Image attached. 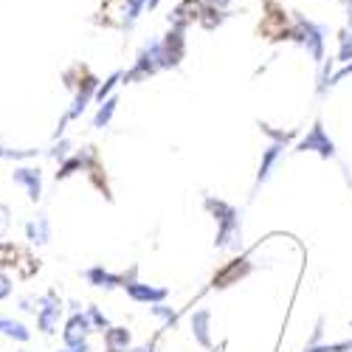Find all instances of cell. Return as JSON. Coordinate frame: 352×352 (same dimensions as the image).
<instances>
[{
	"label": "cell",
	"instance_id": "d590c367",
	"mask_svg": "<svg viewBox=\"0 0 352 352\" xmlns=\"http://www.w3.org/2000/svg\"><path fill=\"white\" fill-rule=\"evenodd\" d=\"M37 307H40V299L37 296H23L20 299V310L23 313H34L37 316Z\"/></svg>",
	"mask_w": 352,
	"mask_h": 352
},
{
	"label": "cell",
	"instance_id": "f546056e",
	"mask_svg": "<svg viewBox=\"0 0 352 352\" xmlns=\"http://www.w3.org/2000/svg\"><path fill=\"white\" fill-rule=\"evenodd\" d=\"M305 352H352V341H333V344H318Z\"/></svg>",
	"mask_w": 352,
	"mask_h": 352
},
{
	"label": "cell",
	"instance_id": "30bf717a",
	"mask_svg": "<svg viewBox=\"0 0 352 352\" xmlns=\"http://www.w3.org/2000/svg\"><path fill=\"white\" fill-rule=\"evenodd\" d=\"M161 51H164V71L178 68L186 56V32L169 28V32L161 37Z\"/></svg>",
	"mask_w": 352,
	"mask_h": 352
},
{
	"label": "cell",
	"instance_id": "3957f363",
	"mask_svg": "<svg viewBox=\"0 0 352 352\" xmlns=\"http://www.w3.org/2000/svg\"><path fill=\"white\" fill-rule=\"evenodd\" d=\"M287 40H293L296 45H302L307 54H310V60L316 63V65H321L327 60V28L324 25H318V23H313V20H307L305 14H293V20H290V37Z\"/></svg>",
	"mask_w": 352,
	"mask_h": 352
},
{
	"label": "cell",
	"instance_id": "ac0fdd59",
	"mask_svg": "<svg viewBox=\"0 0 352 352\" xmlns=\"http://www.w3.org/2000/svg\"><path fill=\"white\" fill-rule=\"evenodd\" d=\"M23 231H25V240L32 243V245H48L51 243V220H48V214H37V217H32L25 226H23Z\"/></svg>",
	"mask_w": 352,
	"mask_h": 352
},
{
	"label": "cell",
	"instance_id": "5bb4252c",
	"mask_svg": "<svg viewBox=\"0 0 352 352\" xmlns=\"http://www.w3.org/2000/svg\"><path fill=\"white\" fill-rule=\"evenodd\" d=\"M94 333V324H91V318H87V313H71L68 321H65V330H63V341L65 346H79L87 341V336Z\"/></svg>",
	"mask_w": 352,
	"mask_h": 352
},
{
	"label": "cell",
	"instance_id": "277c9868",
	"mask_svg": "<svg viewBox=\"0 0 352 352\" xmlns=\"http://www.w3.org/2000/svg\"><path fill=\"white\" fill-rule=\"evenodd\" d=\"M158 71H164V51H161V40H146L141 45V51L135 54V63L130 71H124L122 82L124 85H135V82H144L155 76Z\"/></svg>",
	"mask_w": 352,
	"mask_h": 352
},
{
	"label": "cell",
	"instance_id": "7c38bea8",
	"mask_svg": "<svg viewBox=\"0 0 352 352\" xmlns=\"http://www.w3.org/2000/svg\"><path fill=\"white\" fill-rule=\"evenodd\" d=\"M124 293H127L133 302H138V305H161V302L169 299V290H166V287H161V285H146V282H141V279L127 282V285H124Z\"/></svg>",
	"mask_w": 352,
	"mask_h": 352
},
{
	"label": "cell",
	"instance_id": "8fae6325",
	"mask_svg": "<svg viewBox=\"0 0 352 352\" xmlns=\"http://www.w3.org/2000/svg\"><path fill=\"white\" fill-rule=\"evenodd\" d=\"M96 158H99L96 146H82V150H76L71 158H65L60 166H56V172H54V181L60 184V181H68L71 175H76V172H87V166H91Z\"/></svg>",
	"mask_w": 352,
	"mask_h": 352
},
{
	"label": "cell",
	"instance_id": "8992f818",
	"mask_svg": "<svg viewBox=\"0 0 352 352\" xmlns=\"http://www.w3.org/2000/svg\"><path fill=\"white\" fill-rule=\"evenodd\" d=\"M251 274H254V262H251L248 256H234V259L223 262V265L214 271L209 287H212V290H226V287H231V285H240V282L248 279Z\"/></svg>",
	"mask_w": 352,
	"mask_h": 352
},
{
	"label": "cell",
	"instance_id": "cb8c5ba5",
	"mask_svg": "<svg viewBox=\"0 0 352 352\" xmlns=\"http://www.w3.org/2000/svg\"><path fill=\"white\" fill-rule=\"evenodd\" d=\"M150 313H153L155 318H161V321H164V330L178 327V310L169 307L166 302H161V305H150Z\"/></svg>",
	"mask_w": 352,
	"mask_h": 352
},
{
	"label": "cell",
	"instance_id": "ffe728a7",
	"mask_svg": "<svg viewBox=\"0 0 352 352\" xmlns=\"http://www.w3.org/2000/svg\"><path fill=\"white\" fill-rule=\"evenodd\" d=\"M133 344V336L127 327H110L104 330V352H127Z\"/></svg>",
	"mask_w": 352,
	"mask_h": 352
},
{
	"label": "cell",
	"instance_id": "7402d4cb",
	"mask_svg": "<svg viewBox=\"0 0 352 352\" xmlns=\"http://www.w3.org/2000/svg\"><path fill=\"white\" fill-rule=\"evenodd\" d=\"M228 17H231V12H228V9H217V6H209V3H206V6H203V14H200V20H197V23H200L203 28H206V32H214V28H217V25H223Z\"/></svg>",
	"mask_w": 352,
	"mask_h": 352
},
{
	"label": "cell",
	"instance_id": "b9f144b4",
	"mask_svg": "<svg viewBox=\"0 0 352 352\" xmlns=\"http://www.w3.org/2000/svg\"><path fill=\"white\" fill-rule=\"evenodd\" d=\"M23 352H28V349H23Z\"/></svg>",
	"mask_w": 352,
	"mask_h": 352
},
{
	"label": "cell",
	"instance_id": "8d00e7d4",
	"mask_svg": "<svg viewBox=\"0 0 352 352\" xmlns=\"http://www.w3.org/2000/svg\"><path fill=\"white\" fill-rule=\"evenodd\" d=\"M127 352H155V338L146 341V344H141V346H130Z\"/></svg>",
	"mask_w": 352,
	"mask_h": 352
},
{
	"label": "cell",
	"instance_id": "f1b7e54d",
	"mask_svg": "<svg viewBox=\"0 0 352 352\" xmlns=\"http://www.w3.org/2000/svg\"><path fill=\"white\" fill-rule=\"evenodd\" d=\"M259 130L265 133L271 141H279V144H290L293 138H296V133H293V130H274L271 124H259Z\"/></svg>",
	"mask_w": 352,
	"mask_h": 352
},
{
	"label": "cell",
	"instance_id": "836d02e7",
	"mask_svg": "<svg viewBox=\"0 0 352 352\" xmlns=\"http://www.w3.org/2000/svg\"><path fill=\"white\" fill-rule=\"evenodd\" d=\"M9 226H12V209L6 206V203H0V237L9 231Z\"/></svg>",
	"mask_w": 352,
	"mask_h": 352
},
{
	"label": "cell",
	"instance_id": "4316f807",
	"mask_svg": "<svg viewBox=\"0 0 352 352\" xmlns=\"http://www.w3.org/2000/svg\"><path fill=\"white\" fill-rule=\"evenodd\" d=\"M45 155L51 158V161H56V164H63L65 158H71L74 155V150H71V141L63 135V138H56L54 144H51V150H45Z\"/></svg>",
	"mask_w": 352,
	"mask_h": 352
},
{
	"label": "cell",
	"instance_id": "74e56055",
	"mask_svg": "<svg viewBox=\"0 0 352 352\" xmlns=\"http://www.w3.org/2000/svg\"><path fill=\"white\" fill-rule=\"evenodd\" d=\"M60 352H91V344L85 341V344H79V346H63Z\"/></svg>",
	"mask_w": 352,
	"mask_h": 352
},
{
	"label": "cell",
	"instance_id": "9c48e42d",
	"mask_svg": "<svg viewBox=\"0 0 352 352\" xmlns=\"http://www.w3.org/2000/svg\"><path fill=\"white\" fill-rule=\"evenodd\" d=\"M12 184L25 192V197L32 203H40L43 197V169L34 164H20L12 169Z\"/></svg>",
	"mask_w": 352,
	"mask_h": 352
},
{
	"label": "cell",
	"instance_id": "d4e9b609",
	"mask_svg": "<svg viewBox=\"0 0 352 352\" xmlns=\"http://www.w3.org/2000/svg\"><path fill=\"white\" fill-rule=\"evenodd\" d=\"M122 76H124V71H113L102 85H99V91H96V96H94V102L96 104H102L104 99H110L113 96V91H116V85H119L122 82Z\"/></svg>",
	"mask_w": 352,
	"mask_h": 352
},
{
	"label": "cell",
	"instance_id": "603a6c76",
	"mask_svg": "<svg viewBox=\"0 0 352 352\" xmlns=\"http://www.w3.org/2000/svg\"><path fill=\"white\" fill-rule=\"evenodd\" d=\"M144 9H146V0H124V6H122V28L124 32H130L135 25V20L141 17Z\"/></svg>",
	"mask_w": 352,
	"mask_h": 352
},
{
	"label": "cell",
	"instance_id": "5b68a950",
	"mask_svg": "<svg viewBox=\"0 0 352 352\" xmlns=\"http://www.w3.org/2000/svg\"><path fill=\"white\" fill-rule=\"evenodd\" d=\"M262 23H259V37L265 40H287L290 37V14L282 0H262Z\"/></svg>",
	"mask_w": 352,
	"mask_h": 352
},
{
	"label": "cell",
	"instance_id": "9a60e30c",
	"mask_svg": "<svg viewBox=\"0 0 352 352\" xmlns=\"http://www.w3.org/2000/svg\"><path fill=\"white\" fill-rule=\"evenodd\" d=\"M203 0H181L178 6H175L169 12V28H181V32H186L189 25H195L203 14Z\"/></svg>",
	"mask_w": 352,
	"mask_h": 352
},
{
	"label": "cell",
	"instance_id": "e0dca14e",
	"mask_svg": "<svg viewBox=\"0 0 352 352\" xmlns=\"http://www.w3.org/2000/svg\"><path fill=\"white\" fill-rule=\"evenodd\" d=\"M82 276H85L87 285H94V287H99V290H116V287H122V285H124L122 274H113V271H107L104 265H91V268H85Z\"/></svg>",
	"mask_w": 352,
	"mask_h": 352
},
{
	"label": "cell",
	"instance_id": "2e32d148",
	"mask_svg": "<svg viewBox=\"0 0 352 352\" xmlns=\"http://www.w3.org/2000/svg\"><path fill=\"white\" fill-rule=\"evenodd\" d=\"M285 146L287 144H279V141H271L265 150H262V158H259V169H256V178H254V192H259V186L271 178L274 166L279 164V158L285 155Z\"/></svg>",
	"mask_w": 352,
	"mask_h": 352
},
{
	"label": "cell",
	"instance_id": "60d3db41",
	"mask_svg": "<svg viewBox=\"0 0 352 352\" xmlns=\"http://www.w3.org/2000/svg\"><path fill=\"white\" fill-rule=\"evenodd\" d=\"M0 161H6V146L0 144Z\"/></svg>",
	"mask_w": 352,
	"mask_h": 352
},
{
	"label": "cell",
	"instance_id": "d6986e66",
	"mask_svg": "<svg viewBox=\"0 0 352 352\" xmlns=\"http://www.w3.org/2000/svg\"><path fill=\"white\" fill-rule=\"evenodd\" d=\"M0 336H6L12 341H17V344H28V341H32V330H28L23 321L9 318V316H0Z\"/></svg>",
	"mask_w": 352,
	"mask_h": 352
},
{
	"label": "cell",
	"instance_id": "1f68e13d",
	"mask_svg": "<svg viewBox=\"0 0 352 352\" xmlns=\"http://www.w3.org/2000/svg\"><path fill=\"white\" fill-rule=\"evenodd\" d=\"M318 344H324V316H318V318H316L313 336L307 338V346H305V349H310V346H318Z\"/></svg>",
	"mask_w": 352,
	"mask_h": 352
},
{
	"label": "cell",
	"instance_id": "52a82bcc",
	"mask_svg": "<svg viewBox=\"0 0 352 352\" xmlns=\"http://www.w3.org/2000/svg\"><path fill=\"white\" fill-rule=\"evenodd\" d=\"M293 153H316L318 158H324V161H330V158H336V141L330 138V133L324 130V124L321 122H313V127L299 138V144H296V150Z\"/></svg>",
	"mask_w": 352,
	"mask_h": 352
},
{
	"label": "cell",
	"instance_id": "83f0119b",
	"mask_svg": "<svg viewBox=\"0 0 352 352\" xmlns=\"http://www.w3.org/2000/svg\"><path fill=\"white\" fill-rule=\"evenodd\" d=\"M85 313H87V318H91L94 330H102V333H104V330H110V327H113V324H110V318L102 313V307H99V305H87V307H85Z\"/></svg>",
	"mask_w": 352,
	"mask_h": 352
},
{
	"label": "cell",
	"instance_id": "7a4b0ae2",
	"mask_svg": "<svg viewBox=\"0 0 352 352\" xmlns=\"http://www.w3.org/2000/svg\"><path fill=\"white\" fill-rule=\"evenodd\" d=\"M203 209H206L214 223H217V237H214V248L220 251H240L243 248V214L237 206H231L228 200L203 197Z\"/></svg>",
	"mask_w": 352,
	"mask_h": 352
},
{
	"label": "cell",
	"instance_id": "e575fe53",
	"mask_svg": "<svg viewBox=\"0 0 352 352\" xmlns=\"http://www.w3.org/2000/svg\"><path fill=\"white\" fill-rule=\"evenodd\" d=\"M346 76H352V63H346L338 74H330V79H327V91H330V87H336L341 79H346Z\"/></svg>",
	"mask_w": 352,
	"mask_h": 352
},
{
	"label": "cell",
	"instance_id": "f35d334b",
	"mask_svg": "<svg viewBox=\"0 0 352 352\" xmlns=\"http://www.w3.org/2000/svg\"><path fill=\"white\" fill-rule=\"evenodd\" d=\"M203 3H209V6H217V9H226L231 0H203Z\"/></svg>",
	"mask_w": 352,
	"mask_h": 352
},
{
	"label": "cell",
	"instance_id": "6da1fadb",
	"mask_svg": "<svg viewBox=\"0 0 352 352\" xmlns=\"http://www.w3.org/2000/svg\"><path fill=\"white\" fill-rule=\"evenodd\" d=\"M63 79H65V85L74 91V99H71V107L63 113L60 124H56V130H54V141L65 135L68 122L82 119L85 110H87V104L94 102V96H96V91H99V85H102V79H99L96 74H91V68H85V65H71V68L63 74Z\"/></svg>",
	"mask_w": 352,
	"mask_h": 352
},
{
	"label": "cell",
	"instance_id": "484cf974",
	"mask_svg": "<svg viewBox=\"0 0 352 352\" xmlns=\"http://www.w3.org/2000/svg\"><path fill=\"white\" fill-rule=\"evenodd\" d=\"M336 63H352V32L349 28H341L338 32V54H336Z\"/></svg>",
	"mask_w": 352,
	"mask_h": 352
},
{
	"label": "cell",
	"instance_id": "ba28073f",
	"mask_svg": "<svg viewBox=\"0 0 352 352\" xmlns=\"http://www.w3.org/2000/svg\"><path fill=\"white\" fill-rule=\"evenodd\" d=\"M40 299V307H37V330L43 333V336H54L56 333V327H60V318H63V299H60V293L56 290H45L43 296H37Z\"/></svg>",
	"mask_w": 352,
	"mask_h": 352
},
{
	"label": "cell",
	"instance_id": "ab89813d",
	"mask_svg": "<svg viewBox=\"0 0 352 352\" xmlns=\"http://www.w3.org/2000/svg\"><path fill=\"white\" fill-rule=\"evenodd\" d=\"M158 3H161V0H146V9L155 12V9H158Z\"/></svg>",
	"mask_w": 352,
	"mask_h": 352
},
{
	"label": "cell",
	"instance_id": "d6a6232c",
	"mask_svg": "<svg viewBox=\"0 0 352 352\" xmlns=\"http://www.w3.org/2000/svg\"><path fill=\"white\" fill-rule=\"evenodd\" d=\"M12 293H14V282H12V276H9L3 268H0V302L9 299Z\"/></svg>",
	"mask_w": 352,
	"mask_h": 352
},
{
	"label": "cell",
	"instance_id": "4fadbf2b",
	"mask_svg": "<svg viewBox=\"0 0 352 352\" xmlns=\"http://www.w3.org/2000/svg\"><path fill=\"white\" fill-rule=\"evenodd\" d=\"M189 327H192V338L197 346H203L206 352H212V310L209 307H197L189 316Z\"/></svg>",
	"mask_w": 352,
	"mask_h": 352
},
{
	"label": "cell",
	"instance_id": "4dcf8cb0",
	"mask_svg": "<svg viewBox=\"0 0 352 352\" xmlns=\"http://www.w3.org/2000/svg\"><path fill=\"white\" fill-rule=\"evenodd\" d=\"M37 155H40V150H34V146H25V150H9L6 146V161H32Z\"/></svg>",
	"mask_w": 352,
	"mask_h": 352
},
{
	"label": "cell",
	"instance_id": "44dd1931",
	"mask_svg": "<svg viewBox=\"0 0 352 352\" xmlns=\"http://www.w3.org/2000/svg\"><path fill=\"white\" fill-rule=\"evenodd\" d=\"M116 110H119V96H110V99H104L102 104H99V110L94 113V127L96 130H104V127H110V122H113V116H116Z\"/></svg>",
	"mask_w": 352,
	"mask_h": 352
}]
</instances>
